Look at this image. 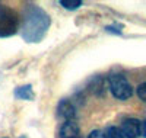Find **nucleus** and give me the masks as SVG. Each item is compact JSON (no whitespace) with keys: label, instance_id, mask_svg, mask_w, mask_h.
I'll return each mask as SVG.
<instances>
[{"label":"nucleus","instance_id":"7ed1b4c3","mask_svg":"<svg viewBox=\"0 0 146 138\" xmlns=\"http://www.w3.org/2000/svg\"><path fill=\"white\" fill-rule=\"evenodd\" d=\"M121 129L126 138H137L142 134V122L136 118H127L124 119Z\"/></svg>","mask_w":146,"mask_h":138},{"label":"nucleus","instance_id":"9d476101","mask_svg":"<svg viewBox=\"0 0 146 138\" xmlns=\"http://www.w3.org/2000/svg\"><path fill=\"white\" fill-rule=\"evenodd\" d=\"M142 135H143V137H146V121H145V122H142Z\"/></svg>","mask_w":146,"mask_h":138},{"label":"nucleus","instance_id":"f03ea898","mask_svg":"<svg viewBox=\"0 0 146 138\" xmlns=\"http://www.w3.org/2000/svg\"><path fill=\"white\" fill-rule=\"evenodd\" d=\"M19 26V16L12 9H0V35H13Z\"/></svg>","mask_w":146,"mask_h":138},{"label":"nucleus","instance_id":"0eeeda50","mask_svg":"<svg viewBox=\"0 0 146 138\" xmlns=\"http://www.w3.org/2000/svg\"><path fill=\"white\" fill-rule=\"evenodd\" d=\"M60 5H62L63 7H66V9H69V10H75L82 5V2L80 0H62Z\"/></svg>","mask_w":146,"mask_h":138},{"label":"nucleus","instance_id":"20e7f679","mask_svg":"<svg viewBox=\"0 0 146 138\" xmlns=\"http://www.w3.org/2000/svg\"><path fill=\"white\" fill-rule=\"evenodd\" d=\"M60 138H80L79 137V127L73 121H66L58 131Z\"/></svg>","mask_w":146,"mask_h":138},{"label":"nucleus","instance_id":"1a4fd4ad","mask_svg":"<svg viewBox=\"0 0 146 138\" xmlns=\"http://www.w3.org/2000/svg\"><path fill=\"white\" fill-rule=\"evenodd\" d=\"M88 138H107V135H105V132H102L100 129H94L89 132Z\"/></svg>","mask_w":146,"mask_h":138},{"label":"nucleus","instance_id":"39448f33","mask_svg":"<svg viewBox=\"0 0 146 138\" xmlns=\"http://www.w3.org/2000/svg\"><path fill=\"white\" fill-rule=\"evenodd\" d=\"M57 112L58 116H62L66 121H73V118L76 116V109L69 100H62L57 106Z\"/></svg>","mask_w":146,"mask_h":138},{"label":"nucleus","instance_id":"6e6552de","mask_svg":"<svg viewBox=\"0 0 146 138\" xmlns=\"http://www.w3.org/2000/svg\"><path fill=\"white\" fill-rule=\"evenodd\" d=\"M136 93H137V96H139V97L143 100V102H146V81L137 86Z\"/></svg>","mask_w":146,"mask_h":138},{"label":"nucleus","instance_id":"f257e3e1","mask_svg":"<svg viewBox=\"0 0 146 138\" xmlns=\"http://www.w3.org/2000/svg\"><path fill=\"white\" fill-rule=\"evenodd\" d=\"M108 86H110V92H111L113 96L118 100H127L133 95L131 84L127 81L126 77L121 76V74H114V76L110 77Z\"/></svg>","mask_w":146,"mask_h":138},{"label":"nucleus","instance_id":"423d86ee","mask_svg":"<svg viewBox=\"0 0 146 138\" xmlns=\"http://www.w3.org/2000/svg\"><path fill=\"white\" fill-rule=\"evenodd\" d=\"M105 135H107V138H126L124 134H123V129L118 128V127H110V128H107Z\"/></svg>","mask_w":146,"mask_h":138}]
</instances>
